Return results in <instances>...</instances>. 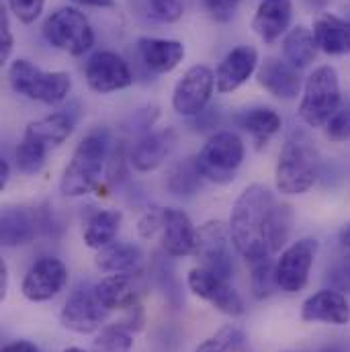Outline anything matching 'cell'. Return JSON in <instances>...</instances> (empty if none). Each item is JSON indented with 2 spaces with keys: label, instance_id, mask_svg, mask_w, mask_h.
Returning a JSON list of instances; mask_svg holds the SVG:
<instances>
[{
  "label": "cell",
  "instance_id": "obj_34",
  "mask_svg": "<svg viewBox=\"0 0 350 352\" xmlns=\"http://www.w3.org/2000/svg\"><path fill=\"white\" fill-rule=\"evenodd\" d=\"M8 10L25 25H31L39 19L45 0H6Z\"/></svg>",
  "mask_w": 350,
  "mask_h": 352
},
{
  "label": "cell",
  "instance_id": "obj_10",
  "mask_svg": "<svg viewBox=\"0 0 350 352\" xmlns=\"http://www.w3.org/2000/svg\"><path fill=\"white\" fill-rule=\"evenodd\" d=\"M186 285L197 297L205 299L207 303H211L217 311H221L226 316L238 318L246 311L244 299L228 283V278H221V276H217V274H213L201 266H197L188 272Z\"/></svg>",
  "mask_w": 350,
  "mask_h": 352
},
{
  "label": "cell",
  "instance_id": "obj_44",
  "mask_svg": "<svg viewBox=\"0 0 350 352\" xmlns=\"http://www.w3.org/2000/svg\"><path fill=\"white\" fill-rule=\"evenodd\" d=\"M76 4H83V6H96V8H102V6H113V0H72Z\"/></svg>",
  "mask_w": 350,
  "mask_h": 352
},
{
  "label": "cell",
  "instance_id": "obj_26",
  "mask_svg": "<svg viewBox=\"0 0 350 352\" xmlns=\"http://www.w3.org/2000/svg\"><path fill=\"white\" fill-rule=\"evenodd\" d=\"M142 263V250L129 242H111L109 246L100 248L94 264L102 272H131L138 270Z\"/></svg>",
  "mask_w": 350,
  "mask_h": 352
},
{
  "label": "cell",
  "instance_id": "obj_43",
  "mask_svg": "<svg viewBox=\"0 0 350 352\" xmlns=\"http://www.w3.org/2000/svg\"><path fill=\"white\" fill-rule=\"evenodd\" d=\"M8 178H10V166L6 160H0V190L8 184Z\"/></svg>",
  "mask_w": 350,
  "mask_h": 352
},
{
  "label": "cell",
  "instance_id": "obj_24",
  "mask_svg": "<svg viewBox=\"0 0 350 352\" xmlns=\"http://www.w3.org/2000/svg\"><path fill=\"white\" fill-rule=\"evenodd\" d=\"M314 37L320 52L328 56L350 54V21L332 12H322L314 19Z\"/></svg>",
  "mask_w": 350,
  "mask_h": 352
},
{
  "label": "cell",
  "instance_id": "obj_17",
  "mask_svg": "<svg viewBox=\"0 0 350 352\" xmlns=\"http://www.w3.org/2000/svg\"><path fill=\"white\" fill-rule=\"evenodd\" d=\"M259 66V52L252 45L234 47L215 70V88L217 92H234L242 87Z\"/></svg>",
  "mask_w": 350,
  "mask_h": 352
},
{
  "label": "cell",
  "instance_id": "obj_23",
  "mask_svg": "<svg viewBox=\"0 0 350 352\" xmlns=\"http://www.w3.org/2000/svg\"><path fill=\"white\" fill-rule=\"evenodd\" d=\"M138 52L146 68L154 74L173 72L184 58V45L175 39L142 37L138 39Z\"/></svg>",
  "mask_w": 350,
  "mask_h": 352
},
{
  "label": "cell",
  "instance_id": "obj_9",
  "mask_svg": "<svg viewBox=\"0 0 350 352\" xmlns=\"http://www.w3.org/2000/svg\"><path fill=\"white\" fill-rule=\"evenodd\" d=\"M320 244L314 238H301L287 246L276 261V285L285 293H299L307 280Z\"/></svg>",
  "mask_w": 350,
  "mask_h": 352
},
{
  "label": "cell",
  "instance_id": "obj_7",
  "mask_svg": "<svg viewBox=\"0 0 350 352\" xmlns=\"http://www.w3.org/2000/svg\"><path fill=\"white\" fill-rule=\"evenodd\" d=\"M41 31L50 45L70 56H83L94 45V31L88 19L74 6H64L52 12Z\"/></svg>",
  "mask_w": 350,
  "mask_h": 352
},
{
  "label": "cell",
  "instance_id": "obj_48",
  "mask_svg": "<svg viewBox=\"0 0 350 352\" xmlns=\"http://www.w3.org/2000/svg\"><path fill=\"white\" fill-rule=\"evenodd\" d=\"M314 2H318V0H314Z\"/></svg>",
  "mask_w": 350,
  "mask_h": 352
},
{
  "label": "cell",
  "instance_id": "obj_32",
  "mask_svg": "<svg viewBox=\"0 0 350 352\" xmlns=\"http://www.w3.org/2000/svg\"><path fill=\"white\" fill-rule=\"evenodd\" d=\"M250 287H252V295L261 301L268 299L274 293V289H278L276 263H272L270 256L250 263Z\"/></svg>",
  "mask_w": 350,
  "mask_h": 352
},
{
  "label": "cell",
  "instance_id": "obj_14",
  "mask_svg": "<svg viewBox=\"0 0 350 352\" xmlns=\"http://www.w3.org/2000/svg\"><path fill=\"white\" fill-rule=\"evenodd\" d=\"M87 85L94 92L107 94L133 85V74L127 62L115 52H96L85 68Z\"/></svg>",
  "mask_w": 350,
  "mask_h": 352
},
{
  "label": "cell",
  "instance_id": "obj_29",
  "mask_svg": "<svg viewBox=\"0 0 350 352\" xmlns=\"http://www.w3.org/2000/svg\"><path fill=\"white\" fill-rule=\"evenodd\" d=\"M121 221H123L121 211H111V209L96 211L88 219L87 230H85V244L88 248H94V250L109 246L111 242H115L119 228H121Z\"/></svg>",
  "mask_w": 350,
  "mask_h": 352
},
{
  "label": "cell",
  "instance_id": "obj_18",
  "mask_svg": "<svg viewBox=\"0 0 350 352\" xmlns=\"http://www.w3.org/2000/svg\"><path fill=\"white\" fill-rule=\"evenodd\" d=\"M259 85L272 96L283 100H293L301 90V76L295 66H291L287 60L268 58L256 72Z\"/></svg>",
  "mask_w": 350,
  "mask_h": 352
},
{
  "label": "cell",
  "instance_id": "obj_16",
  "mask_svg": "<svg viewBox=\"0 0 350 352\" xmlns=\"http://www.w3.org/2000/svg\"><path fill=\"white\" fill-rule=\"evenodd\" d=\"M301 320L307 324H332L347 326L350 324V303L347 295L336 289H322L307 297L301 305Z\"/></svg>",
  "mask_w": 350,
  "mask_h": 352
},
{
  "label": "cell",
  "instance_id": "obj_19",
  "mask_svg": "<svg viewBox=\"0 0 350 352\" xmlns=\"http://www.w3.org/2000/svg\"><path fill=\"white\" fill-rule=\"evenodd\" d=\"M162 246L171 256H188L195 252L197 228L193 226L190 217L182 209H175V207L164 209Z\"/></svg>",
  "mask_w": 350,
  "mask_h": 352
},
{
  "label": "cell",
  "instance_id": "obj_41",
  "mask_svg": "<svg viewBox=\"0 0 350 352\" xmlns=\"http://www.w3.org/2000/svg\"><path fill=\"white\" fill-rule=\"evenodd\" d=\"M2 352H41L33 342H29V340H17V342H10V344H6Z\"/></svg>",
  "mask_w": 350,
  "mask_h": 352
},
{
  "label": "cell",
  "instance_id": "obj_31",
  "mask_svg": "<svg viewBox=\"0 0 350 352\" xmlns=\"http://www.w3.org/2000/svg\"><path fill=\"white\" fill-rule=\"evenodd\" d=\"M131 349H133V332L125 324L117 322L105 326L98 332L90 352H131Z\"/></svg>",
  "mask_w": 350,
  "mask_h": 352
},
{
  "label": "cell",
  "instance_id": "obj_8",
  "mask_svg": "<svg viewBox=\"0 0 350 352\" xmlns=\"http://www.w3.org/2000/svg\"><path fill=\"white\" fill-rule=\"evenodd\" d=\"M230 244H234L230 226L217 219L207 221L197 230V246L193 256L201 263V268L221 278H230L234 274V258Z\"/></svg>",
  "mask_w": 350,
  "mask_h": 352
},
{
  "label": "cell",
  "instance_id": "obj_4",
  "mask_svg": "<svg viewBox=\"0 0 350 352\" xmlns=\"http://www.w3.org/2000/svg\"><path fill=\"white\" fill-rule=\"evenodd\" d=\"M340 109V82L332 66L316 68L303 85L299 119L309 127H326L330 117Z\"/></svg>",
  "mask_w": 350,
  "mask_h": 352
},
{
  "label": "cell",
  "instance_id": "obj_37",
  "mask_svg": "<svg viewBox=\"0 0 350 352\" xmlns=\"http://www.w3.org/2000/svg\"><path fill=\"white\" fill-rule=\"evenodd\" d=\"M240 2L242 0H201L203 8L209 12V16L219 23H228L230 19H234Z\"/></svg>",
  "mask_w": 350,
  "mask_h": 352
},
{
  "label": "cell",
  "instance_id": "obj_22",
  "mask_svg": "<svg viewBox=\"0 0 350 352\" xmlns=\"http://www.w3.org/2000/svg\"><path fill=\"white\" fill-rule=\"evenodd\" d=\"M291 19H293L291 0H263L254 12L252 29L264 43H272L283 33H287Z\"/></svg>",
  "mask_w": 350,
  "mask_h": 352
},
{
  "label": "cell",
  "instance_id": "obj_47",
  "mask_svg": "<svg viewBox=\"0 0 350 352\" xmlns=\"http://www.w3.org/2000/svg\"><path fill=\"white\" fill-rule=\"evenodd\" d=\"M326 352H340V351H336V349H330V351H326Z\"/></svg>",
  "mask_w": 350,
  "mask_h": 352
},
{
  "label": "cell",
  "instance_id": "obj_6",
  "mask_svg": "<svg viewBox=\"0 0 350 352\" xmlns=\"http://www.w3.org/2000/svg\"><path fill=\"white\" fill-rule=\"evenodd\" d=\"M195 160L203 178L228 184L234 180L236 170L244 160V142L234 131H219L207 140Z\"/></svg>",
  "mask_w": 350,
  "mask_h": 352
},
{
  "label": "cell",
  "instance_id": "obj_1",
  "mask_svg": "<svg viewBox=\"0 0 350 352\" xmlns=\"http://www.w3.org/2000/svg\"><path fill=\"white\" fill-rule=\"evenodd\" d=\"M291 228V205L278 203L264 184L246 186L232 207V242L248 263L276 254L287 244Z\"/></svg>",
  "mask_w": 350,
  "mask_h": 352
},
{
  "label": "cell",
  "instance_id": "obj_33",
  "mask_svg": "<svg viewBox=\"0 0 350 352\" xmlns=\"http://www.w3.org/2000/svg\"><path fill=\"white\" fill-rule=\"evenodd\" d=\"M242 344H244V332L238 326H226L213 338L205 340L195 352H238Z\"/></svg>",
  "mask_w": 350,
  "mask_h": 352
},
{
  "label": "cell",
  "instance_id": "obj_13",
  "mask_svg": "<svg viewBox=\"0 0 350 352\" xmlns=\"http://www.w3.org/2000/svg\"><path fill=\"white\" fill-rule=\"evenodd\" d=\"M66 283H68V266L60 258L45 256L27 270L21 291L25 299L33 303H41L54 299L66 287Z\"/></svg>",
  "mask_w": 350,
  "mask_h": 352
},
{
  "label": "cell",
  "instance_id": "obj_15",
  "mask_svg": "<svg viewBox=\"0 0 350 352\" xmlns=\"http://www.w3.org/2000/svg\"><path fill=\"white\" fill-rule=\"evenodd\" d=\"M146 283L142 270L131 272H113L105 276L100 283L94 285V291L100 299V303L113 311V309H131L140 305V297L144 295Z\"/></svg>",
  "mask_w": 350,
  "mask_h": 352
},
{
  "label": "cell",
  "instance_id": "obj_27",
  "mask_svg": "<svg viewBox=\"0 0 350 352\" xmlns=\"http://www.w3.org/2000/svg\"><path fill=\"white\" fill-rule=\"evenodd\" d=\"M236 123L254 138L259 148H263V144H266L274 133H278L283 125L278 113L268 107H254V109L242 111L236 117Z\"/></svg>",
  "mask_w": 350,
  "mask_h": 352
},
{
  "label": "cell",
  "instance_id": "obj_12",
  "mask_svg": "<svg viewBox=\"0 0 350 352\" xmlns=\"http://www.w3.org/2000/svg\"><path fill=\"white\" fill-rule=\"evenodd\" d=\"M109 314L111 311L100 303L94 287H80L68 297L60 314V322L70 332L92 334L105 324Z\"/></svg>",
  "mask_w": 350,
  "mask_h": 352
},
{
  "label": "cell",
  "instance_id": "obj_36",
  "mask_svg": "<svg viewBox=\"0 0 350 352\" xmlns=\"http://www.w3.org/2000/svg\"><path fill=\"white\" fill-rule=\"evenodd\" d=\"M150 14L162 23H175L182 16V2L180 0H148Z\"/></svg>",
  "mask_w": 350,
  "mask_h": 352
},
{
  "label": "cell",
  "instance_id": "obj_46",
  "mask_svg": "<svg viewBox=\"0 0 350 352\" xmlns=\"http://www.w3.org/2000/svg\"><path fill=\"white\" fill-rule=\"evenodd\" d=\"M64 352H87V351H83V349H78V346H70V349H66Z\"/></svg>",
  "mask_w": 350,
  "mask_h": 352
},
{
  "label": "cell",
  "instance_id": "obj_30",
  "mask_svg": "<svg viewBox=\"0 0 350 352\" xmlns=\"http://www.w3.org/2000/svg\"><path fill=\"white\" fill-rule=\"evenodd\" d=\"M201 178L203 175L197 166V160L188 158L171 168L168 178H166V186L175 197H193L201 186Z\"/></svg>",
  "mask_w": 350,
  "mask_h": 352
},
{
  "label": "cell",
  "instance_id": "obj_38",
  "mask_svg": "<svg viewBox=\"0 0 350 352\" xmlns=\"http://www.w3.org/2000/svg\"><path fill=\"white\" fill-rule=\"evenodd\" d=\"M328 283L336 291L350 293V254L344 256V258H340L338 263L328 270Z\"/></svg>",
  "mask_w": 350,
  "mask_h": 352
},
{
  "label": "cell",
  "instance_id": "obj_5",
  "mask_svg": "<svg viewBox=\"0 0 350 352\" xmlns=\"http://www.w3.org/2000/svg\"><path fill=\"white\" fill-rule=\"evenodd\" d=\"M8 82L14 92L45 104L62 102L72 88V78L66 72H45L29 60H14L8 68Z\"/></svg>",
  "mask_w": 350,
  "mask_h": 352
},
{
  "label": "cell",
  "instance_id": "obj_39",
  "mask_svg": "<svg viewBox=\"0 0 350 352\" xmlns=\"http://www.w3.org/2000/svg\"><path fill=\"white\" fill-rule=\"evenodd\" d=\"M162 223H164V209L162 211H146L140 221H138V232L142 238H154L160 230H162Z\"/></svg>",
  "mask_w": 350,
  "mask_h": 352
},
{
  "label": "cell",
  "instance_id": "obj_42",
  "mask_svg": "<svg viewBox=\"0 0 350 352\" xmlns=\"http://www.w3.org/2000/svg\"><path fill=\"white\" fill-rule=\"evenodd\" d=\"M8 293V266L4 261H0V299H4Z\"/></svg>",
  "mask_w": 350,
  "mask_h": 352
},
{
  "label": "cell",
  "instance_id": "obj_3",
  "mask_svg": "<svg viewBox=\"0 0 350 352\" xmlns=\"http://www.w3.org/2000/svg\"><path fill=\"white\" fill-rule=\"evenodd\" d=\"M318 178V152L307 133L293 131L281 148L274 182L283 195H303Z\"/></svg>",
  "mask_w": 350,
  "mask_h": 352
},
{
  "label": "cell",
  "instance_id": "obj_28",
  "mask_svg": "<svg viewBox=\"0 0 350 352\" xmlns=\"http://www.w3.org/2000/svg\"><path fill=\"white\" fill-rule=\"evenodd\" d=\"M318 43H316V37H314V31L299 25L295 29H291L283 41V56L285 60L295 66L297 70H303L307 68L316 56H318Z\"/></svg>",
  "mask_w": 350,
  "mask_h": 352
},
{
  "label": "cell",
  "instance_id": "obj_2",
  "mask_svg": "<svg viewBox=\"0 0 350 352\" xmlns=\"http://www.w3.org/2000/svg\"><path fill=\"white\" fill-rule=\"evenodd\" d=\"M111 138L107 129H94L76 146L68 166L60 180V190L64 197L76 199L92 192L105 170V162L109 156Z\"/></svg>",
  "mask_w": 350,
  "mask_h": 352
},
{
  "label": "cell",
  "instance_id": "obj_20",
  "mask_svg": "<svg viewBox=\"0 0 350 352\" xmlns=\"http://www.w3.org/2000/svg\"><path fill=\"white\" fill-rule=\"evenodd\" d=\"M176 135L173 129L164 131H152L144 135L131 150L129 162L135 170L140 173H150L156 170L175 150Z\"/></svg>",
  "mask_w": 350,
  "mask_h": 352
},
{
  "label": "cell",
  "instance_id": "obj_45",
  "mask_svg": "<svg viewBox=\"0 0 350 352\" xmlns=\"http://www.w3.org/2000/svg\"><path fill=\"white\" fill-rule=\"evenodd\" d=\"M338 240H340V244H342L344 248H350V221L340 228V232H338Z\"/></svg>",
  "mask_w": 350,
  "mask_h": 352
},
{
  "label": "cell",
  "instance_id": "obj_40",
  "mask_svg": "<svg viewBox=\"0 0 350 352\" xmlns=\"http://www.w3.org/2000/svg\"><path fill=\"white\" fill-rule=\"evenodd\" d=\"M0 60L2 64L10 58L14 39H12V29H10V21H8V10L2 8V16H0Z\"/></svg>",
  "mask_w": 350,
  "mask_h": 352
},
{
  "label": "cell",
  "instance_id": "obj_25",
  "mask_svg": "<svg viewBox=\"0 0 350 352\" xmlns=\"http://www.w3.org/2000/svg\"><path fill=\"white\" fill-rule=\"evenodd\" d=\"M72 131H74V119L68 113H54L29 123L23 135L43 144L47 150H54L60 144H64L72 135Z\"/></svg>",
  "mask_w": 350,
  "mask_h": 352
},
{
  "label": "cell",
  "instance_id": "obj_11",
  "mask_svg": "<svg viewBox=\"0 0 350 352\" xmlns=\"http://www.w3.org/2000/svg\"><path fill=\"white\" fill-rule=\"evenodd\" d=\"M215 88V74L207 66L188 68L173 90V109L182 117H197L211 100Z\"/></svg>",
  "mask_w": 350,
  "mask_h": 352
},
{
  "label": "cell",
  "instance_id": "obj_35",
  "mask_svg": "<svg viewBox=\"0 0 350 352\" xmlns=\"http://www.w3.org/2000/svg\"><path fill=\"white\" fill-rule=\"evenodd\" d=\"M326 133L334 142H344L350 138V109L340 107L326 123Z\"/></svg>",
  "mask_w": 350,
  "mask_h": 352
},
{
  "label": "cell",
  "instance_id": "obj_21",
  "mask_svg": "<svg viewBox=\"0 0 350 352\" xmlns=\"http://www.w3.org/2000/svg\"><path fill=\"white\" fill-rule=\"evenodd\" d=\"M39 232L37 213L27 207H4L0 215V244L17 248L29 244Z\"/></svg>",
  "mask_w": 350,
  "mask_h": 352
}]
</instances>
